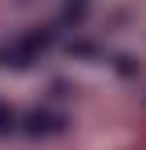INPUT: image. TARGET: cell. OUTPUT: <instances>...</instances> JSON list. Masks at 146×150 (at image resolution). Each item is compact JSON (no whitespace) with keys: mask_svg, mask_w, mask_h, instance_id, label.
Segmentation results:
<instances>
[]
</instances>
